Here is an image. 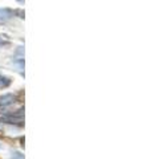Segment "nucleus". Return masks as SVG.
I'll use <instances>...</instances> for the list:
<instances>
[{
  "instance_id": "nucleus-7",
  "label": "nucleus",
  "mask_w": 151,
  "mask_h": 159,
  "mask_svg": "<svg viewBox=\"0 0 151 159\" xmlns=\"http://www.w3.org/2000/svg\"><path fill=\"white\" fill-rule=\"evenodd\" d=\"M13 15H17V17L20 19H24V11L23 9H15V11H12Z\"/></svg>"
},
{
  "instance_id": "nucleus-6",
  "label": "nucleus",
  "mask_w": 151,
  "mask_h": 159,
  "mask_svg": "<svg viewBox=\"0 0 151 159\" xmlns=\"http://www.w3.org/2000/svg\"><path fill=\"white\" fill-rule=\"evenodd\" d=\"M12 159H24V155L21 152H19V151H15V152H12V157H11Z\"/></svg>"
},
{
  "instance_id": "nucleus-8",
  "label": "nucleus",
  "mask_w": 151,
  "mask_h": 159,
  "mask_svg": "<svg viewBox=\"0 0 151 159\" xmlns=\"http://www.w3.org/2000/svg\"><path fill=\"white\" fill-rule=\"evenodd\" d=\"M17 2H23V0H17Z\"/></svg>"
},
{
  "instance_id": "nucleus-3",
  "label": "nucleus",
  "mask_w": 151,
  "mask_h": 159,
  "mask_svg": "<svg viewBox=\"0 0 151 159\" xmlns=\"http://www.w3.org/2000/svg\"><path fill=\"white\" fill-rule=\"evenodd\" d=\"M13 102H15V97L12 96V94H6V96H3L2 98H0V105H3V106L12 105Z\"/></svg>"
},
{
  "instance_id": "nucleus-2",
  "label": "nucleus",
  "mask_w": 151,
  "mask_h": 159,
  "mask_svg": "<svg viewBox=\"0 0 151 159\" xmlns=\"http://www.w3.org/2000/svg\"><path fill=\"white\" fill-rule=\"evenodd\" d=\"M13 13L7 8H0V24H6L12 19Z\"/></svg>"
},
{
  "instance_id": "nucleus-5",
  "label": "nucleus",
  "mask_w": 151,
  "mask_h": 159,
  "mask_svg": "<svg viewBox=\"0 0 151 159\" xmlns=\"http://www.w3.org/2000/svg\"><path fill=\"white\" fill-rule=\"evenodd\" d=\"M9 43H11V39L7 34H0V45H8Z\"/></svg>"
},
{
  "instance_id": "nucleus-4",
  "label": "nucleus",
  "mask_w": 151,
  "mask_h": 159,
  "mask_svg": "<svg viewBox=\"0 0 151 159\" xmlns=\"http://www.w3.org/2000/svg\"><path fill=\"white\" fill-rule=\"evenodd\" d=\"M11 84V80L6 76H0V88H7Z\"/></svg>"
},
{
  "instance_id": "nucleus-1",
  "label": "nucleus",
  "mask_w": 151,
  "mask_h": 159,
  "mask_svg": "<svg viewBox=\"0 0 151 159\" xmlns=\"http://www.w3.org/2000/svg\"><path fill=\"white\" fill-rule=\"evenodd\" d=\"M0 121L4 122V123H9V125H17V126H23L24 125V122H23L24 121V119H23V113L15 114V116L9 114V116H7V117H3Z\"/></svg>"
}]
</instances>
